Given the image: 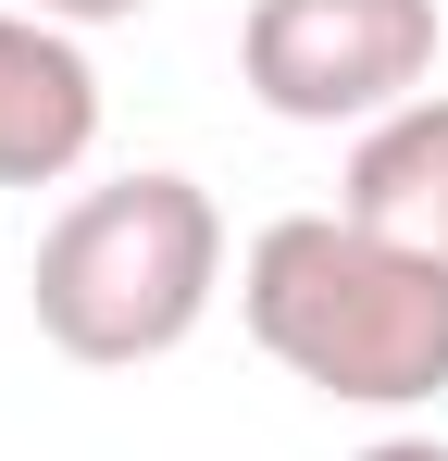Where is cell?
Masks as SVG:
<instances>
[{
  "mask_svg": "<svg viewBox=\"0 0 448 461\" xmlns=\"http://www.w3.org/2000/svg\"><path fill=\"white\" fill-rule=\"evenodd\" d=\"M224 287V212L200 175H112L87 187L63 225L38 237V337L63 362H162L200 337V312Z\"/></svg>",
  "mask_w": 448,
  "mask_h": 461,
  "instance_id": "7a4b0ae2",
  "label": "cell"
},
{
  "mask_svg": "<svg viewBox=\"0 0 448 461\" xmlns=\"http://www.w3.org/2000/svg\"><path fill=\"white\" fill-rule=\"evenodd\" d=\"M100 150V63L75 25H38L0 0V187H63Z\"/></svg>",
  "mask_w": 448,
  "mask_h": 461,
  "instance_id": "277c9868",
  "label": "cell"
},
{
  "mask_svg": "<svg viewBox=\"0 0 448 461\" xmlns=\"http://www.w3.org/2000/svg\"><path fill=\"white\" fill-rule=\"evenodd\" d=\"M336 212L411 262H448V87L399 100L386 125L349 138V175H336Z\"/></svg>",
  "mask_w": 448,
  "mask_h": 461,
  "instance_id": "5b68a950",
  "label": "cell"
},
{
  "mask_svg": "<svg viewBox=\"0 0 448 461\" xmlns=\"http://www.w3.org/2000/svg\"><path fill=\"white\" fill-rule=\"evenodd\" d=\"M237 312L311 399L424 411L448 386V262H411L349 212H274L237 262Z\"/></svg>",
  "mask_w": 448,
  "mask_h": 461,
  "instance_id": "6da1fadb",
  "label": "cell"
},
{
  "mask_svg": "<svg viewBox=\"0 0 448 461\" xmlns=\"http://www.w3.org/2000/svg\"><path fill=\"white\" fill-rule=\"evenodd\" d=\"M13 13H38V25H125V13H149V0H13Z\"/></svg>",
  "mask_w": 448,
  "mask_h": 461,
  "instance_id": "8992f818",
  "label": "cell"
},
{
  "mask_svg": "<svg viewBox=\"0 0 448 461\" xmlns=\"http://www.w3.org/2000/svg\"><path fill=\"white\" fill-rule=\"evenodd\" d=\"M362 461H448V437H373Z\"/></svg>",
  "mask_w": 448,
  "mask_h": 461,
  "instance_id": "52a82bcc",
  "label": "cell"
},
{
  "mask_svg": "<svg viewBox=\"0 0 448 461\" xmlns=\"http://www.w3.org/2000/svg\"><path fill=\"white\" fill-rule=\"evenodd\" d=\"M237 76L274 125H386L436 76V0H249Z\"/></svg>",
  "mask_w": 448,
  "mask_h": 461,
  "instance_id": "3957f363",
  "label": "cell"
}]
</instances>
